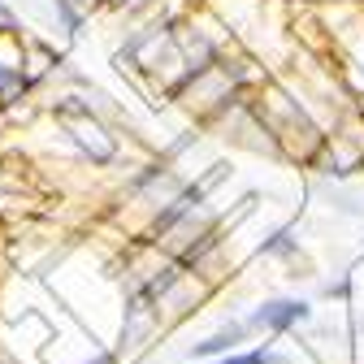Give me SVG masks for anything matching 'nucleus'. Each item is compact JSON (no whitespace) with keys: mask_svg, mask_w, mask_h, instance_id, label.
I'll list each match as a JSON object with an SVG mask.
<instances>
[{"mask_svg":"<svg viewBox=\"0 0 364 364\" xmlns=\"http://www.w3.org/2000/svg\"><path fill=\"white\" fill-rule=\"evenodd\" d=\"M57 117H61V126L74 134L78 148L96 161V165H109V161L117 156V144L109 139V130L91 117V105H74V100H70V105H57Z\"/></svg>","mask_w":364,"mask_h":364,"instance_id":"1","label":"nucleus"},{"mask_svg":"<svg viewBox=\"0 0 364 364\" xmlns=\"http://www.w3.org/2000/svg\"><path fill=\"white\" fill-rule=\"evenodd\" d=\"M299 321H308V304L304 299H269L264 308L252 312L247 326H256V330H291Z\"/></svg>","mask_w":364,"mask_h":364,"instance_id":"2","label":"nucleus"},{"mask_svg":"<svg viewBox=\"0 0 364 364\" xmlns=\"http://www.w3.org/2000/svg\"><path fill=\"white\" fill-rule=\"evenodd\" d=\"M26 87H31V74L22 65V57L14 61H0V105H14L26 96Z\"/></svg>","mask_w":364,"mask_h":364,"instance_id":"3","label":"nucleus"},{"mask_svg":"<svg viewBox=\"0 0 364 364\" xmlns=\"http://www.w3.org/2000/svg\"><path fill=\"white\" fill-rule=\"evenodd\" d=\"M243 334H247V326H243V321H230L225 330H217L213 338L196 343V347H191V355H196V360H208V355H225V351H230V347L243 338Z\"/></svg>","mask_w":364,"mask_h":364,"instance_id":"4","label":"nucleus"},{"mask_svg":"<svg viewBox=\"0 0 364 364\" xmlns=\"http://www.w3.org/2000/svg\"><path fill=\"white\" fill-rule=\"evenodd\" d=\"M217 364H278V351H243V355H225Z\"/></svg>","mask_w":364,"mask_h":364,"instance_id":"5","label":"nucleus"},{"mask_svg":"<svg viewBox=\"0 0 364 364\" xmlns=\"http://www.w3.org/2000/svg\"><path fill=\"white\" fill-rule=\"evenodd\" d=\"M57 14H61V22H65V31L70 35H78V26H82V18L70 9V0H57Z\"/></svg>","mask_w":364,"mask_h":364,"instance_id":"6","label":"nucleus"},{"mask_svg":"<svg viewBox=\"0 0 364 364\" xmlns=\"http://www.w3.org/2000/svg\"><path fill=\"white\" fill-rule=\"evenodd\" d=\"M9 31H14V14L0 5V35H9Z\"/></svg>","mask_w":364,"mask_h":364,"instance_id":"7","label":"nucleus"},{"mask_svg":"<svg viewBox=\"0 0 364 364\" xmlns=\"http://www.w3.org/2000/svg\"><path fill=\"white\" fill-rule=\"evenodd\" d=\"M113 5H122V9H139V5H148V0H113Z\"/></svg>","mask_w":364,"mask_h":364,"instance_id":"8","label":"nucleus"},{"mask_svg":"<svg viewBox=\"0 0 364 364\" xmlns=\"http://www.w3.org/2000/svg\"><path fill=\"white\" fill-rule=\"evenodd\" d=\"M78 5H87V9H91V5H100V0H78Z\"/></svg>","mask_w":364,"mask_h":364,"instance_id":"9","label":"nucleus"}]
</instances>
